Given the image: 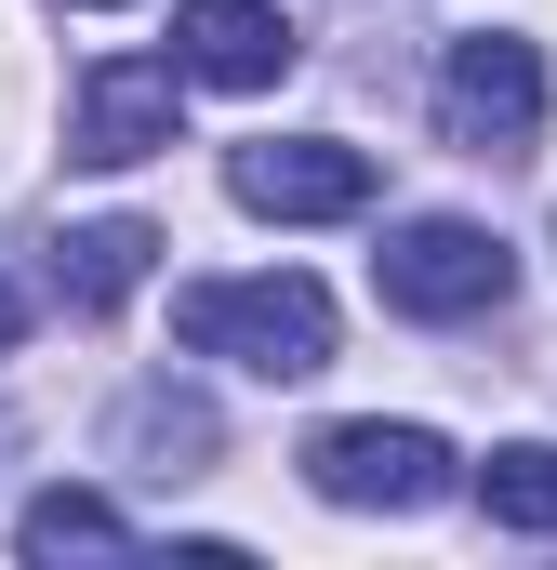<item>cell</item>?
I'll use <instances>...</instances> for the list:
<instances>
[{
	"label": "cell",
	"mask_w": 557,
	"mask_h": 570,
	"mask_svg": "<svg viewBox=\"0 0 557 570\" xmlns=\"http://www.w3.org/2000/svg\"><path fill=\"white\" fill-rule=\"evenodd\" d=\"M80 13H120V0H80Z\"/></svg>",
	"instance_id": "cell-12"
},
{
	"label": "cell",
	"mask_w": 557,
	"mask_h": 570,
	"mask_svg": "<svg viewBox=\"0 0 557 570\" xmlns=\"http://www.w3.org/2000/svg\"><path fill=\"white\" fill-rule=\"evenodd\" d=\"M305 491L319 504H359V518H424L451 491V438L438 425H319L305 438Z\"/></svg>",
	"instance_id": "cell-3"
},
{
	"label": "cell",
	"mask_w": 557,
	"mask_h": 570,
	"mask_svg": "<svg viewBox=\"0 0 557 570\" xmlns=\"http://www.w3.org/2000/svg\"><path fill=\"white\" fill-rule=\"evenodd\" d=\"M173 345L186 358H240L266 385H305L332 372V292L305 266H266V279H186L173 292Z\"/></svg>",
	"instance_id": "cell-1"
},
{
	"label": "cell",
	"mask_w": 557,
	"mask_h": 570,
	"mask_svg": "<svg viewBox=\"0 0 557 570\" xmlns=\"http://www.w3.org/2000/svg\"><path fill=\"white\" fill-rule=\"evenodd\" d=\"M120 544H134V518L107 491H27L13 504V558H120Z\"/></svg>",
	"instance_id": "cell-9"
},
{
	"label": "cell",
	"mask_w": 557,
	"mask_h": 570,
	"mask_svg": "<svg viewBox=\"0 0 557 570\" xmlns=\"http://www.w3.org/2000/svg\"><path fill=\"white\" fill-rule=\"evenodd\" d=\"M292 13L278 0H173V67L213 80V94H278L292 80Z\"/></svg>",
	"instance_id": "cell-7"
},
{
	"label": "cell",
	"mask_w": 557,
	"mask_h": 570,
	"mask_svg": "<svg viewBox=\"0 0 557 570\" xmlns=\"http://www.w3.org/2000/svg\"><path fill=\"white\" fill-rule=\"evenodd\" d=\"M465 491H478V518H491V531H545V544H557V451H545V438L491 451Z\"/></svg>",
	"instance_id": "cell-10"
},
{
	"label": "cell",
	"mask_w": 557,
	"mask_h": 570,
	"mask_svg": "<svg viewBox=\"0 0 557 570\" xmlns=\"http://www.w3.org/2000/svg\"><path fill=\"white\" fill-rule=\"evenodd\" d=\"M186 134V67L173 53H107L94 80H80V107H67V159L80 173H134L159 146Z\"/></svg>",
	"instance_id": "cell-5"
},
{
	"label": "cell",
	"mask_w": 557,
	"mask_h": 570,
	"mask_svg": "<svg viewBox=\"0 0 557 570\" xmlns=\"http://www.w3.org/2000/svg\"><path fill=\"white\" fill-rule=\"evenodd\" d=\"M438 120L465 146H531L545 134V53L518 27H465L451 67H438Z\"/></svg>",
	"instance_id": "cell-6"
},
{
	"label": "cell",
	"mask_w": 557,
	"mask_h": 570,
	"mask_svg": "<svg viewBox=\"0 0 557 570\" xmlns=\"http://www.w3.org/2000/svg\"><path fill=\"white\" fill-rule=\"evenodd\" d=\"M13 332H27V292H13V279H0V345H13Z\"/></svg>",
	"instance_id": "cell-11"
},
{
	"label": "cell",
	"mask_w": 557,
	"mask_h": 570,
	"mask_svg": "<svg viewBox=\"0 0 557 570\" xmlns=\"http://www.w3.org/2000/svg\"><path fill=\"white\" fill-rule=\"evenodd\" d=\"M226 199L266 226H345V213H372V146H332V134L226 146Z\"/></svg>",
	"instance_id": "cell-4"
},
{
	"label": "cell",
	"mask_w": 557,
	"mask_h": 570,
	"mask_svg": "<svg viewBox=\"0 0 557 570\" xmlns=\"http://www.w3.org/2000/svg\"><path fill=\"white\" fill-rule=\"evenodd\" d=\"M146 253H159V226H146V213H107V226H67V239H53V292H67L80 318H107V305H120V292L146 279Z\"/></svg>",
	"instance_id": "cell-8"
},
{
	"label": "cell",
	"mask_w": 557,
	"mask_h": 570,
	"mask_svg": "<svg viewBox=\"0 0 557 570\" xmlns=\"http://www.w3.org/2000/svg\"><path fill=\"white\" fill-rule=\"evenodd\" d=\"M372 292H385L399 318H491V305L518 292V253H505L478 213H412V226H385Z\"/></svg>",
	"instance_id": "cell-2"
}]
</instances>
